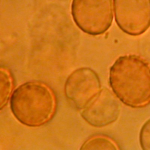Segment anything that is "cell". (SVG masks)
<instances>
[{"label":"cell","mask_w":150,"mask_h":150,"mask_svg":"<svg viewBox=\"0 0 150 150\" xmlns=\"http://www.w3.org/2000/svg\"><path fill=\"white\" fill-rule=\"evenodd\" d=\"M109 83L124 104L132 108L150 104V64L136 54L120 56L110 69Z\"/></svg>","instance_id":"cell-1"},{"label":"cell","mask_w":150,"mask_h":150,"mask_svg":"<svg viewBox=\"0 0 150 150\" xmlns=\"http://www.w3.org/2000/svg\"><path fill=\"white\" fill-rule=\"evenodd\" d=\"M11 111L21 124L41 127L54 117L57 99L53 89L40 81L26 82L15 89L10 100Z\"/></svg>","instance_id":"cell-2"},{"label":"cell","mask_w":150,"mask_h":150,"mask_svg":"<svg viewBox=\"0 0 150 150\" xmlns=\"http://www.w3.org/2000/svg\"><path fill=\"white\" fill-rule=\"evenodd\" d=\"M71 14L76 25L90 35H100L111 26L112 0H73Z\"/></svg>","instance_id":"cell-3"},{"label":"cell","mask_w":150,"mask_h":150,"mask_svg":"<svg viewBox=\"0 0 150 150\" xmlns=\"http://www.w3.org/2000/svg\"><path fill=\"white\" fill-rule=\"evenodd\" d=\"M115 20L119 28L139 36L150 27V0H113Z\"/></svg>","instance_id":"cell-4"},{"label":"cell","mask_w":150,"mask_h":150,"mask_svg":"<svg viewBox=\"0 0 150 150\" xmlns=\"http://www.w3.org/2000/svg\"><path fill=\"white\" fill-rule=\"evenodd\" d=\"M97 73L89 67L75 70L67 77L64 94L68 101L78 110H82L101 90Z\"/></svg>","instance_id":"cell-5"},{"label":"cell","mask_w":150,"mask_h":150,"mask_svg":"<svg viewBox=\"0 0 150 150\" xmlns=\"http://www.w3.org/2000/svg\"><path fill=\"white\" fill-rule=\"evenodd\" d=\"M120 111L119 99L110 90L104 88L82 110L81 115L89 125L101 128L115 122Z\"/></svg>","instance_id":"cell-6"},{"label":"cell","mask_w":150,"mask_h":150,"mask_svg":"<svg viewBox=\"0 0 150 150\" xmlns=\"http://www.w3.org/2000/svg\"><path fill=\"white\" fill-rule=\"evenodd\" d=\"M15 87V79L8 67L0 66V111L8 103Z\"/></svg>","instance_id":"cell-7"},{"label":"cell","mask_w":150,"mask_h":150,"mask_svg":"<svg viewBox=\"0 0 150 150\" xmlns=\"http://www.w3.org/2000/svg\"><path fill=\"white\" fill-rule=\"evenodd\" d=\"M120 148L111 138L105 135H94L88 138L80 149H119Z\"/></svg>","instance_id":"cell-8"},{"label":"cell","mask_w":150,"mask_h":150,"mask_svg":"<svg viewBox=\"0 0 150 150\" xmlns=\"http://www.w3.org/2000/svg\"><path fill=\"white\" fill-rule=\"evenodd\" d=\"M139 144L144 150H150V118L142 126L139 135Z\"/></svg>","instance_id":"cell-9"}]
</instances>
